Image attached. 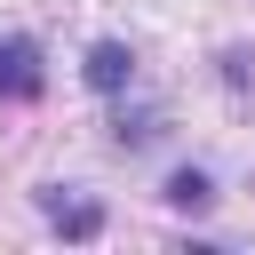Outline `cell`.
Here are the masks:
<instances>
[{"instance_id":"3957f363","label":"cell","mask_w":255,"mask_h":255,"mask_svg":"<svg viewBox=\"0 0 255 255\" xmlns=\"http://www.w3.org/2000/svg\"><path fill=\"white\" fill-rule=\"evenodd\" d=\"M40 207H48V223H56L64 239H96V231H104V207H96V199H64V191H40Z\"/></svg>"},{"instance_id":"7a4b0ae2","label":"cell","mask_w":255,"mask_h":255,"mask_svg":"<svg viewBox=\"0 0 255 255\" xmlns=\"http://www.w3.org/2000/svg\"><path fill=\"white\" fill-rule=\"evenodd\" d=\"M128 80H135V56H128L120 40H96V48H88V88H96V96H120Z\"/></svg>"},{"instance_id":"6da1fadb","label":"cell","mask_w":255,"mask_h":255,"mask_svg":"<svg viewBox=\"0 0 255 255\" xmlns=\"http://www.w3.org/2000/svg\"><path fill=\"white\" fill-rule=\"evenodd\" d=\"M40 88H48V72H40V48H32V40H0V96L32 104Z\"/></svg>"},{"instance_id":"277c9868","label":"cell","mask_w":255,"mask_h":255,"mask_svg":"<svg viewBox=\"0 0 255 255\" xmlns=\"http://www.w3.org/2000/svg\"><path fill=\"white\" fill-rule=\"evenodd\" d=\"M207 199H215L207 167H175V175H167V207H207Z\"/></svg>"}]
</instances>
